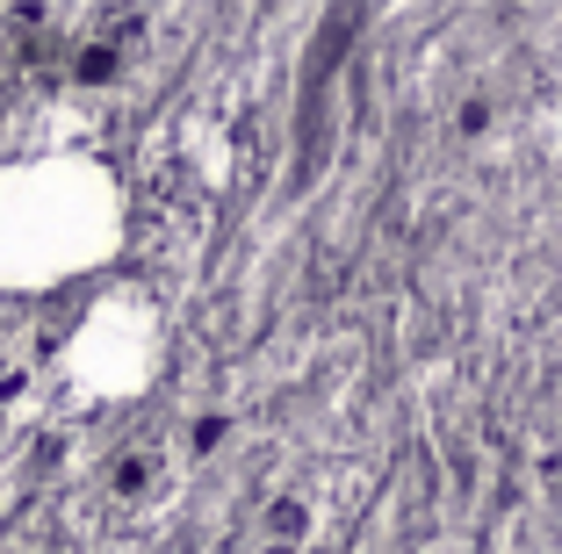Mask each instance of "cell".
Returning a JSON list of instances; mask_svg holds the SVG:
<instances>
[{"instance_id":"1","label":"cell","mask_w":562,"mask_h":554,"mask_svg":"<svg viewBox=\"0 0 562 554\" xmlns=\"http://www.w3.org/2000/svg\"><path fill=\"white\" fill-rule=\"evenodd\" d=\"M87 188L80 166H22L0 173V281H44L87 260Z\"/></svg>"}]
</instances>
